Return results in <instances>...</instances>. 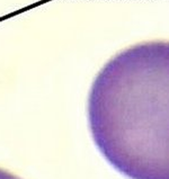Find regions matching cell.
<instances>
[{
	"label": "cell",
	"instance_id": "2",
	"mask_svg": "<svg viewBox=\"0 0 169 179\" xmlns=\"http://www.w3.org/2000/svg\"><path fill=\"white\" fill-rule=\"evenodd\" d=\"M0 179H20L17 176L13 175L11 172L7 171V170H3V169H0Z\"/></svg>",
	"mask_w": 169,
	"mask_h": 179
},
{
	"label": "cell",
	"instance_id": "1",
	"mask_svg": "<svg viewBox=\"0 0 169 179\" xmlns=\"http://www.w3.org/2000/svg\"><path fill=\"white\" fill-rule=\"evenodd\" d=\"M87 115L105 160L129 179H169V41L124 49L100 69Z\"/></svg>",
	"mask_w": 169,
	"mask_h": 179
}]
</instances>
